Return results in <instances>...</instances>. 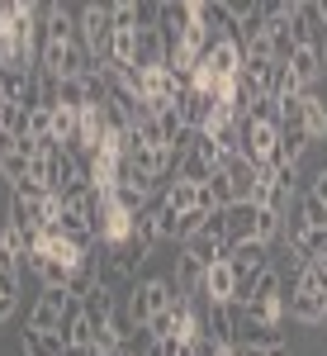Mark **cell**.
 Instances as JSON below:
<instances>
[{"label":"cell","mask_w":327,"mask_h":356,"mask_svg":"<svg viewBox=\"0 0 327 356\" xmlns=\"http://www.w3.org/2000/svg\"><path fill=\"white\" fill-rule=\"evenodd\" d=\"M95 62L85 53L81 33H43V53H38V72L57 76V81H81Z\"/></svg>","instance_id":"1"},{"label":"cell","mask_w":327,"mask_h":356,"mask_svg":"<svg viewBox=\"0 0 327 356\" xmlns=\"http://www.w3.org/2000/svg\"><path fill=\"white\" fill-rule=\"evenodd\" d=\"M81 43L95 67H114V19H109V5H81Z\"/></svg>","instance_id":"2"},{"label":"cell","mask_w":327,"mask_h":356,"mask_svg":"<svg viewBox=\"0 0 327 356\" xmlns=\"http://www.w3.org/2000/svg\"><path fill=\"white\" fill-rule=\"evenodd\" d=\"M285 309H290V318H294V323H303V328H318V323L327 318V290H323V285H313L308 266H303L299 285L285 295Z\"/></svg>","instance_id":"3"},{"label":"cell","mask_w":327,"mask_h":356,"mask_svg":"<svg viewBox=\"0 0 327 356\" xmlns=\"http://www.w3.org/2000/svg\"><path fill=\"white\" fill-rule=\"evenodd\" d=\"M228 266H233V275H237V280H256L261 271H271L275 261H271V247H261L256 238H251V243L228 247Z\"/></svg>","instance_id":"4"},{"label":"cell","mask_w":327,"mask_h":356,"mask_svg":"<svg viewBox=\"0 0 327 356\" xmlns=\"http://www.w3.org/2000/svg\"><path fill=\"white\" fill-rule=\"evenodd\" d=\"M62 323H67V290H43L33 300V309H28V328L62 332Z\"/></svg>","instance_id":"5"},{"label":"cell","mask_w":327,"mask_h":356,"mask_svg":"<svg viewBox=\"0 0 327 356\" xmlns=\"http://www.w3.org/2000/svg\"><path fill=\"white\" fill-rule=\"evenodd\" d=\"M223 228H228V243H251L256 238V204H228L223 209Z\"/></svg>","instance_id":"6"},{"label":"cell","mask_w":327,"mask_h":356,"mask_svg":"<svg viewBox=\"0 0 327 356\" xmlns=\"http://www.w3.org/2000/svg\"><path fill=\"white\" fill-rule=\"evenodd\" d=\"M204 295H209L214 304H233V295H237V275H233V266H228V257L204 271Z\"/></svg>","instance_id":"7"},{"label":"cell","mask_w":327,"mask_h":356,"mask_svg":"<svg viewBox=\"0 0 327 356\" xmlns=\"http://www.w3.org/2000/svg\"><path fill=\"white\" fill-rule=\"evenodd\" d=\"M323 53H313V48H294V57H290V72H294V81L303 86V90H318V81H323Z\"/></svg>","instance_id":"8"},{"label":"cell","mask_w":327,"mask_h":356,"mask_svg":"<svg viewBox=\"0 0 327 356\" xmlns=\"http://www.w3.org/2000/svg\"><path fill=\"white\" fill-rule=\"evenodd\" d=\"M299 105H303V134H308V143H323L327 138V100L318 90H303Z\"/></svg>","instance_id":"9"},{"label":"cell","mask_w":327,"mask_h":356,"mask_svg":"<svg viewBox=\"0 0 327 356\" xmlns=\"http://www.w3.org/2000/svg\"><path fill=\"white\" fill-rule=\"evenodd\" d=\"M19 352L24 356H62L67 352V337H62V332H38V328L24 323V332H19Z\"/></svg>","instance_id":"10"},{"label":"cell","mask_w":327,"mask_h":356,"mask_svg":"<svg viewBox=\"0 0 327 356\" xmlns=\"http://www.w3.org/2000/svg\"><path fill=\"white\" fill-rule=\"evenodd\" d=\"M256 171H261V166H251L246 157H228L223 176H228V186H233V195H237V204H251V186H256Z\"/></svg>","instance_id":"11"},{"label":"cell","mask_w":327,"mask_h":356,"mask_svg":"<svg viewBox=\"0 0 327 356\" xmlns=\"http://www.w3.org/2000/svg\"><path fill=\"white\" fill-rule=\"evenodd\" d=\"M114 309H119V295L114 290H105V285H95L90 295L81 300V314L95 323V328H109V318H114Z\"/></svg>","instance_id":"12"},{"label":"cell","mask_w":327,"mask_h":356,"mask_svg":"<svg viewBox=\"0 0 327 356\" xmlns=\"http://www.w3.org/2000/svg\"><path fill=\"white\" fill-rule=\"evenodd\" d=\"M194 200H199V186H190V181H181V176H171L166 181V191H162V204L181 219V214H190L194 209Z\"/></svg>","instance_id":"13"},{"label":"cell","mask_w":327,"mask_h":356,"mask_svg":"<svg viewBox=\"0 0 327 356\" xmlns=\"http://www.w3.org/2000/svg\"><path fill=\"white\" fill-rule=\"evenodd\" d=\"M285 238V219L280 214H271V209H256V243L261 247H275Z\"/></svg>","instance_id":"14"},{"label":"cell","mask_w":327,"mask_h":356,"mask_svg":"<svg viewBox=\"0 0 327 356\" xmlns=\"http://www.w3.org/2000/svg\"><path fill=\"white\" fill-rule=\"evenodd\" d=\"M0 176H5V181H10V191H15V186H19V181L28 176V157H24V152H10V157H0Z\"/></svg>","instance_id":"15"},{"label":"cell","mask_w":327,"mask_h":356,"mask_svg":"<svg viewBox=\"0 0 327 356\" xmlns=\"http://www.w3.org/2000/svg\"><path fill=\"white\" fill-rule=\"evenodd\" d=\"M109 19H114V29H137V5L133 0H114L109 5Z\"/></svg>","instance_id":"16"},{"label":"cell","mask_w":327,"mask_h":356,"mask_svg":"<svg viewBox=\"0 0 327 356\" xmlns=\"http://www.w3.org/2000/svg\"><path fill=\"white\" fill-rule=\"evenodd\" d=\"M299 214H303V223H308V228H327V209L313 200V195H299Z\"/></svg>","instance_id":"17"},{"label":"cell","mask_w":327,"mask_h":356,"mask_svg":"<svg viewBox=\"0 0 327 356\" xmlns=\"http://www.w3.org/2000/svg\"><path fill=\"white\" fill-rule=\"evenodd\" d=\"M28 138H53V110H28Z\"/></svg>","instance_id":"18"},{"label":"cell","mask_w":327,"mask_h":356,"mask_svg":"<svg viewBox=\"0 0 327 356\" xmlns=\"http://www.w3.org/2000/svg\"><path fill=\"white\" fill-rule=\"evenodd\" d=\"M303 195H313V200L327 209V166H318V171H313V186H308Z\"/></svg>","instance_id":"19"},{"label":"cell","mask_w":327,"mask_h":356,"mask_svg":"<svg viewBox=\"0 0 327 356\" xmlns=\"http://www.w3.org/2000/svg\"><path fill=\"white\" fill-rule=\"evenodd\" d=\"M15 314H19V300L15 295H0V323H10Z\"/></svg>","instance_id":"20"},{"label":"cell","mask_w":327,"mask_h":356,"mask_svg":"<svg viewBox=\"0 0 327 356\" xmlns=\"http://www.w3.org/2000/svg\"><path fill=\"white\" fill-rule=\"evenodd\" d=\"M10 152H19V138L10 134V129H0V157H10Z\"/></svg>","instance_id":"21"},{"label":"cell","mask_w":327,"mask_h":356,"mask_svg":"<svg viewBox=\"0 0 327 356\" xmlns=\"http://www.w3.org/2000/svg\"><path fill=\"white\" fill-rule=\"evenodd\" d=\"M266 356H294V347L290 342H275V347H266Z\"/></svg>","instance_id":"22"},{"label":"cell","mask_w":327,"mask_h":356,"mask_svg":"<svg viewBox=\"0 0 327 356\" xmlns=\"http://www.w3.org/2000/svg\"><path fill=\"white\" fill-rule=\"evenodd\" d=\"M62 356H95V347H67Z\"/></svg>","instance_id":"23"},{"label":"cell","mask_w":327,"mask_h":356,"mask_svg":"<svg viewBox=\"0 0 327 356\" xmlns=\"http://www.w3.org/2000/svg\"><path fill=\"white\" fill-rule=\"evenodd\" d=\"M233 356H266L261 347H233Z\"/></svg>","instance_id":"24"}]
</instances>
